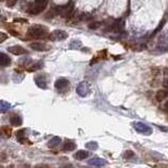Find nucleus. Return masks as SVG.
I'll return each instance as SVG.
<instances>
[{
  "label": "nucleus",
  "mask_w": 168,
  "mask_h": 168,
  "mask_svg": "<svg viewBox=\"0 0 168 168\" xmlns=\"http://www.w3.org/2000/svg\"><path fill=\"white\" fill-rule=\"evenodd\" d=\"M48 3L49 0H35L29 9L30 14L38 15L40 13H42L45 11V9L47 7V5H48Z\"/></svg>",
  "instance_id": "obj_2"
},
{
  "label": "nucleus",
  "mask_w": 168,
  "mask_h": 168,
  "mask_svg": "<svg viewBox=\"0 0 168 168\" xmlns=\"http://www.w3.org/2000/svg\"><path fill=\"white\" fill-rule=\"evenodd\" d=\"M48 33V28L41 24H34L30 26L26 32V35L31 38H41Z\"/></svg>",
  "instance_id": "obj_1"
},
{
  "label": "nucleus",
  "mask_w": 168,
  "mask_h": 168,
  "mask_svg": "<svg viewBox=\"0 0 168 168\" xmlns=\"http://www.w3.org/2000/svg\"><path fill=\"white\" fill-rule=\"evenodd\" d=\"M0 168H2V166H0Z\"/></svg>",
  "instance_id": "obj_31"
},
{
  "label": "nucleus",
  "mask_w": 168,
  "mask_h": 168,
  "mask_svg": "<svg viewBox=\"0 0 168 168\" xmlns=\"http://www.w3.org/2000/svg\"><path fill=\"white\" fill-rule=\"evenodd\" d=\"M18 0H7V7H14Z\"/></svg>",
  "instance_id": "obj_25"
},
{
  "label": "nucleus",
  "mask_w": 168,
  "mask_h": 168,
  "mask_svg": "<svg viewBox=\"0 0 168 168\" xmlns=\"http://www.w3.org/2000/svg\"><path fill=\"white\" fill-rule=\"evenodd\" d=\"M11 108V104L5 101H0V113H5Z\"/></svg>",
  "instance_id": "obj_17"
},
{
  "label": "nucleus",
  "mask_w": 168,
  "mask_h": 168,
  "mask_svg": "<svg viewBox=\"0 0 168 168\" xmlns=\"http://www.w3.org/2000/svg\"><path fill=\"white\" fill-rule=\"evenodd\" d=\"M10 123L13 126L17 127V126H20L22 124V120L18 114H13V115L10 118Z\"/></svg>",
  "instance_id": "obj_14"
},
{
  "label": "nucleus",
  "mask_w": 168,
  "mask_h": 168,
  "mask_svg": "<svg viewBox=\"0 0 168 168\" xmlns=\"http://www.w3.org/2000/svg\"><path fill=\"white\" fill-rule=\"evenodd\" d=\"M12 60H11L10 56L4 54V53H0V67H7L10 66Z\"/></svg>",
  "instance_id": "obj_9"
},
{
  "label": "nucleus",
  "mask_w": 168,
  "mask_h": 168,
  "mask_svg": "<svg viewBox=\"0 0 168 168\" xmlns=\"http://www.w3.org/2000/svg\"><path fill=\"white\" fill-rule=\"evenodd\" d=\"M7 168H14V166H13V165H11V166H7Z\"/></svg>",
  "instance_id": "obj_30"
},
{
  "label": "nucleus",
  "mask_w": 168,
  "mask_h": 168,
  "mask_svg": "<svg viewBox=\"0 0 168 168\" xmlns=\"http://www.w3.org/2000/svg\"><path fill=\"white\" fill-rule=\"evenodd\" d=\"M60 168H73L72 165H66V166H63V167H60Z\"/></svg>",
  "instance_id": "obj_28"
},
{
  "label": "nucleus",
  "mask_w": 168,
  "mask_h": 168,
  "mask_svg": "<svg viewBox=\"0 0 168 168\" xmlns=\"http://www.w3.org/2000/svg\"><path fill=\"white\" fill-rule=\"evenodd\" d=\"M164 107H165V110L168 112V102H166V104H165V106H164Z\"/></svg>",
  "instance_id": "obj_29"
},
{
  "label": "nucleus",
  "mask_w": 168,
  "mask_h": 168,
  "mask_svg": "<svg viewBox=\"0 0 168 168\" xmlns=\"http://www.w3.org/2000/svg\"><path fill=\"white\" fill-rule=\"evenodd\" d=\"M76 148V145L73 141H70V140H67L65 143H64V146H63V150L64 151H72L74 149Z\"/></svg>",
  "instance_id": "obj_12"
},
{
  "label": "nucleus",
  "mask_w": 168,
  "mask_h": 168,
  "mask_svg": "<svg viewBox=\"0 0 168 168\" xmlns=\"http://www.w3.org/2000/svg\"><path fill=\"white\" fill-rule=\"evenodd\" d=\"M107 162L104 160V159L101 158H93L91 160L88 161V164L91 166H96V167H101V166H104Z\"/></svg>",
  "instance_id": "obj_11"
},
{
  "label": "nucleus",
  "mask_w": 168,
  "mask_h": 168,
  "mask_svg": "<svg viewBox=\"0 0 168 168\" xmlns=\"http://www.w3.org/2000/svg\"><path fill=\"white\" fill-rule=\"evenodd\" d=\"M69 84L70 83L67 78H58L55 82V88L59 91H61L64 89H67L69 87Z\"/></svg>",
  "instance_id": "obj_6"
},
{
  "label": "nucleus",
  "mask_w": 168,
  "mask_h": 168,
  "mask_svg": "<svg viewBox=\"0 0 168 168\" xmlns=\"http://www.w3.org/2000/svg\"><path fill=\"white\" fill-rule=\"evenodd\" d=\"M60 141H61V139H60V137H52L50 141H49L48 146L50 147V148H55L56 146H58V145L60 144Z\"/></svg>",
  "instance_id": "obj_16"
},
{
  "label": "nucleus",
  "mask_w": 168,
  "mask_h": 168,
  "mask_svg": "<svg viewBox=\"0 0 168 168\" xmlns=\"http://www.w3.org/2000/svg\"><path fill=\"white\" fill-rule=\"evenodd\" d=\"M7 37H9V36H7V34L3 33V32H0V43L7 40Z\"/></svg>",
  "instance_id": "obj_24"
},
{
  "label": "nucleus",
  "mask_w": 168,
  "mask_h": 168,
  "mask_svg": "<svg viewBox=\"0 0 168 168\" xmlns=\"http://www.w3.org/2000/svg\"><path fill=\"white\" fill-rule=\"evenodd\" d=\"M2 131L4 132L5 137H10L11 134H12V130H11V128L10 127H7V126L2 128Z\"/></svg>",
  "instance_id": "obj_21"
},
{
  "label": "nucleus",
  "mask_w": 168,
  "mask_h": 168,
  "mask_svg": "<svg viewBox=\"0 0 168 168\" xmlns=\"http://www.w3.org/2000/svg\"><path fill=\"white\" fill-rule=\"evenodd\" d=\"M76 92L78 95L80 96H86L87 94L89 93V85L87 84L86 82H83L77 86Z\"/></svg>",
  "instance_id": "obj_5"
},
{
  "label": "nucleus",
  "mask_w": 168,
  "mask_h": 168,
  "mask_svg": "<svg viewBox=\"0 0 168 168\" xmlns=\"http://www.w3.org/2000/svg\"><path fill=\"white\" fill-rule=\"evenodd\" d=\"M168 95V91L165 89H161V90H158V92L156 93V99L158 102H162L167 97Z\"/></svg>",
  "instance_id": "obj_13"
},
{
  "label": "nucleus",
  "mask_w": 168,
  "mask_h": 168,
  "mask_svg": "<svg viewBox=\"0 0 168 168\" xmlns=\"http://www.w3.org/2000/svg\"><path fill=\"white\" fill-rule=\"evenodd\" d=\"M89 156V152L87 151V150H78L76 153L74 154V158L76 160H79V161H82V160H85Z\"/></svg>",
  "instance_id": "obj_15"
},
{
  "label": "nucleus",
  "mask_w": 168,
  "mask_h": 168,
  "mask_svg": "<svg viewBox=\"0 0 168 168\" xmlns=\"http://www.w3.org/2000/svg\"><path fill=\"white\" fill-rule=\"evenodd\" d=\"M16 137L20 143H23V141H26V139H24V130H18L16 133Z\"/></svg>",
  "instance_id": "obj_19"
},
{
  "label": "nucleus",
  "mask_w": 168,
  "mask_h": 168,
  "mask_svg": "<svg viewBox=\"0 0 168 168\" xmlns=\"http://www.w3.org/2000/svg\"><path fill=\"white\" fill-rule=\"evenodd\" d=\"M42 61H39L38 64H36V65H34L32 68H30V71H35V70H38V69H41L42 68Z\"/></svg>",
  "instance_id": "obj_23"
},
{
  "label": "nucleus",
  "mask_w": 168,
  "mask_h": 168,
  "mask_svg": "<svg viewBox=\"0 0 168 168\" xmlns=\"http://www.w3.org/2000/svg\"><path fill=\"white\" fill-rule=\"evenodd\" d=\"M102 26V22L99 21H92L89 23V26H88V28L91 30H96V29H99V26Z\"/></svg>",
  "instance_id": "obj_20"
},
{
  "label": "nucleus",
  "mask_w": 168,
  "mask_h": 168,
  "mask_svg": "<svg viewBox=\"0 0 168 168\" xmlns=\"http://www.w3.org/2000/svg\"><path fill=\"white\" fill-rule=\"evenodd\" d=\"M30 48L33 49L34 51H39V52H43V51L49 50V47H47V45L41 42H32L30 45Z\"/></svg>",
  "instance_id": "obj_8"
},
{
  "label": "nucleus",
  "mask_w": 168,
  "mask_h": 168,
  "mask_svg": "<svg viewBox=\"0 0 168 168\" xmlns=\"http://www.w3.org/2000/svg\"><path fill=\"white\" fill-rule=\"evenodd\" d=\"M49 38H50V40H53V41L65 40V39L68 38V33L63 31V30H55V31H53L52 33L50 34Z\"/></svg>",
  "instance_id": "obj_4"
},
{
  "label": "nucleus",
  "mask_w": 168,
  "mask_h": 168,
  "mask_svg": "<svg viewBox=\"0 0 168 168\" xmlns=\"http://www.w3.org/2000/svg\"><path fill=\"white\" fill-rule=\"evenodd\" d=\"M163 85H164V87L166 88V90H168V79H165V80H164Z\"/></svg>",
  "instance_id": "obj_27"
},
{
  "label": "nucleus",
  "mask_w": 168,
  "mask_h": 168,
  "mask_svg": "<svg viewBox=\"0 0 168 168\" xmlns=\"http://www.w3.org/2000/svg\"><path fill=\"white\" fill-rule=\"evenodd\" d=\"M133 128H134L139 133H142V134H145V135H149L152 133V128L149 127L148 125H146L145 123H142V122L133 123Z\"/></svg>",
  "instance_id": "obj_3"
},
{
  "label": "nucleus",
  "mask_w": 168,
  "mask_h": 168,
  "mask_svg": "<svg viewBox=\"0 0 168 168\" xmlns=\"http://www.w3.org/2000/svg\"><path fill=\"white\" fill-rule=\"evenodd\" d=\"M86 148L87 149H91V150H95V149L99 148V144L94 141H91V142L87 143L86 144Z\"/></svg>",
  "instance_id": "obj_18"
},
{
  "label": "nucleus",
  "mask_w": 168,
  "mask_h": 168,
  "mask_svg": "<svg viewBox=\"0 0 168 168\" xmlns=\"http://www.w3.org/2000/svg\"><path fill=\"white\" fill-rule=\"evenodd\" d=\"M35 168H49V166L46 165V164H40V165L35 166Z\"/></svg>",
  "instance_id": "obj_26"
},
{
  "label": "nucleus",
  "mask_w": 168,
  "mask_h": 168,
  "mask_svg": "<svg viewBox=\"0 0 168 168\" xmlns=\"http://www.w3.org/2000/svg\"><path fill=\"white\" fill-rule=\"evenodd\" d=\"M7 51L14 55H23L26 53V50L24 48H22L21 46H13L7 48Z\"/></svg>",
  "instance_id": "obj_7"
},
{
  "label": "nucleus",
  "mask_w": 168,
  "mask_h": 168,
  "mask_svg": "<svg viewBox=\"0 0 168 168\" xmlns=\"http://www.w3.org/2000/svg\"><path fill=\"white\" fill-rule=\"evenodd\" d=\"M133 156H134V153H133L132 150H126V151L124 152V154H123V156H124L125 159H130Z\"/></svg>",
  "instance_id": "obj_22"
},
{
  "label": "nucleus",
  "mask_w": 168,
  "mask_h": 168,
  "mask_svg": "<svg viewBox=\"0 0 168 168\" xmlns=\"http://www.w3.org/2000/svg\"><path fill=\"white\" fill-rule=\"evenodd\" d=\"M35 84L40 88V89H47V80L43 75H38L35 77Z\"/></svg>",
  "instance_id": "obj_10"
}]
</instances>
